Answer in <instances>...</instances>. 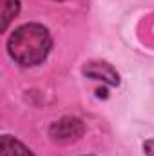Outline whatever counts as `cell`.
Listing matches in <instances>:
<instances>
[{"instance_id": "1", "label": "cell", "mask_w": 154, "mask_h": 156, "mask_svg": "<svg viewBox=\"0 0 154 156\" xmlns=\"http://www.w3.org/2000/svg\"><path fill=\"white\" fill-rule=\"evenodd\" d=\"M13 60L22 66H37L45 60L51 49L49 31L40 24H26L18 27L7 42Z\"/></svg>"}, {"instance_id": "2", "label": "cell", "mask_w": 154, "mask_h": 156, "mask_svg": "<svg viewBox=\"0 0 154 156\" xmlns=\"http://www.w3.org/2000/svg\"><path fill=\"white\" fill-rule=\"evenodd\" d=\"M83 134V123L73 116H65L53 123L51 136L58 142H73Z\"/></svg>"}, {"instance_id": "4", "label": "cell", "mask_w": 154, "mask_h": 156, "mask_svg": "<svg viewBox=\"0 0 154 156\" xmlns=\"http://www.w3.org/2000/svg\"><path fill=\"white\" fill-rule=\"evenodd\" d=\"M0 149H2V156H35L24 144H20L11 136H2Z\"/></svg>"}, {"instance_id": "5", "label": "cell", "mask_w": 154, "mask_h": 156, "mask_svg": "<svg viewBox=\"0 0 154 156\" xmlns=\"http://www.w3.org/2000/svg\"><path fill=\"white\" fill-rule=\"evenodd\" d=\"M18 9H20V2L18 0H0V20H2L0 22V29L2 31L16 16Z\"/></svg>"}, {"instance_id": "3", "label": "cell", "mask_w": 154, "mask_h": 156, "mask_svg": "<svg viewBox=\"0 0 154 156\" xmlns=\"http://www.w3.org/2000/svg\"><path fill=\"white\" fill-rule=\"evenodd\" d=\"M83 73L87 76L94 78V80H102V82H105L109 85H118L120 83L118 73L113 69V66H109L105 62H89L83 67Z\"/></svg>"}, {"instance_id": "6", "label": "cell", "mask_w": 154, "mask_h": 156, "mask_svg": "<svg viewBox=\"0 0 154 156\" xmlns=\"http://www.w3.org/2000/svg\"><path fill=\"white\" fill-rule=\"evenodd\" d=\"M143 149H145V154L147 156H154V140H147L143 144Z\"/></svg>"}]
</instances>
